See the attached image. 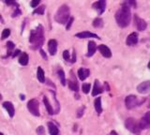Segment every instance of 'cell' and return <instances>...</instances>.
I'll list each match as a JSON object with an SVG mask.
<instances>
[{"mask_svg": "<svg viewBox=\"0 0 150 135\" xmlns=\"http://www.w3.org/2000/svg\"><path fill=\"white\" fill-rule=\"evenodd\" d=\"M94 106L96 109V112H97L99 115L102 113V107H101V98H97L94 101Z\"/></svg>", "mask_w": 150, "mask_h": 135, "instance_id": "23", "label": "cell"}, {"mask_svg": "<svg viewBox=\"0 0 150 135\" xmlns=\"http://www.w3.org/2000/svg\"><path fill=\"white\" fill-rule=\"evenodd\" d=\"M147 107L150 108V99H149V101H148V104H147Z\"/></svg>", "mask_w": 150, "mask_h": 135, "instance_id": "42", "label": "cell"}, {"mask_svg": "<svg viewBox=\"0 0 150 135\" xmlns=\"http://www.w3.org/2000/svg\"><path fill=\"white\" fill-rule=\"evenodd\" d=\"M15 47V45L12 41H9L7 42V49H8V56H9L10 55L12 54V50Z\"/></svg>", "mask_w": 150, "mask_h": 135, "instance_id": "27", "label": "cell"}, {"mask_svg": "<svg viewBox=\"0 0 150 135\" xmlns=\"http://www.w3.org/2000/svg\"><path fill=\"white\" fill-rule=\"evenodd\" d=\"M21 97H22V98H21V99H22L23 101H24V95H21Z\"/></svg>", "mask_w": 150, "mask_h": 135, "instance_id": "43", "label": "cell"}, {"mask_svg": "<svg viewBox=\"0 0 150 135\" xmlns=\"http://www.w3.org/2000/svg\"><path fill=\"white\" fill-rule=\"evenodd\" d=\"M43 103L45 105V108H46V110H47V112H48L49 115H53V113H55V111H53V109L52 107L51 103H50L49 99L46 97L43 98Z\"/></svg>", "mask_w": 150, "mask_h": 135, "instance_id": "22", "label": "cell"}, {"mask_svg": "<svg viewBox=\"0 0 150 135\" xmlns=\"http://www.w3.org/2000/svg\"><path fill=\"white\" fill-rule=\"evenodd\" d=\"M63 58H64V60H66V61H70V52L68 51V50L63 52Z\"/></svg>", "mask_w": 150, "mask_h": 135, "instance_id": "33", "label": "cell"}, {"mask_svg": "<svg viewBox=\"0 0 150 135\" xmlns=\"http://www.w3.org/2000/svg\"><path fill=\"white\" fill-rule=\"evenodd\" d=\"M90 74V70L88 69H84V68H81L78 70V77L81 81H84Z\"/></svg>", "mask_w": 150, "mask_h": 135, "instance_id": "17", "label": "cell"}, {"mask_svg": "<svg viewBox=\"0 0 150 135\" xmlns=\"http://www.w3.org/2000/svg\"><path fill=\"white\" fill-rule=\"evenodd\" d=\"M5 2L9 6H14L16 4V0H5Z\"/></svg>", "mask_w": 150, "mask_h": 135, "instance_id": "37", "label": "cell"}, {"mask_svg": "<svg viewBox=\"0 0 150 135\" xmlns=\"http://www.w3.org/2000/svg\"><path fill=\"white\" fill-rule=\"evenodd\" d=\"M20 53H21V51H20V50H16V51L14 52V54L12 55V57H15V56H16V55H19Z\"/></svg>", "mask_w": 150, "mask_h": 135, "instance_id": "40", "label": "cell"}, {"mask_svg": "<svg viewBox=\"0 0 150 135\" xmlns=\"http://www.w3.org/2000/svg\"><path fill=\"white\" fill-rule=\"evenodd\" d=\"M131 20V12L130 9L127 4L123 3L121 8L116 13V21L120 27H127L130 23Z\"/></svg>", "mask_w": 150, "mask_h": 135, "instance_id": "1", "label": "cell"}, {"mask_svg": "<svg viewBox=\"0 0 150 135\" xmlns=\"http://www.w3.org/2000/svg\"><path fill=\"white\" fill-rule=\"evenodd\" d=\"M75 61H76V53H75V51H73V53H72V58H71L70 62L71 63H75Z\"/></svg>", "mask_w": 150, "mask_h": 135, "instance_id": "39", "label": "cell"}, {"mask_svg": "<svg viewBox=\"0 0 150 135\" xmlns=\"http://www.w3.org/2000/svg\"><path fill=\"white\" fill-rule=\"evenodd\" d=\"M148 69H149V70H150V62H149V63H148Z\"/></svg>", "mask_w": 150, "mask_h": 135, "instance_id": "44", "label": "cell"}, {"mask_svg": "<svg viewBox=\"0 0 150 135\" xmlns=\"http://www.w3.org/2000/svg\"><path fill=\"white\" fill-rule=\"evenodd\" d=\"M103 91V87L101 86L98 80H95V83H94V87H93V91H92V96L95 97V96H98L99 94L102 93Z\"/></svg>", "mask_w": 150, "mask_h": 135, "instance_id": "16", "label": "cell"}, {"mask_svg": "<svg viewBox=\"0 0 150 135\" xmlns=\"http://www.w3.org/2000/svg\"><path fill=\"white\" fill-rule=\"evenodd\" d=\"M27 109L31 115L35 116H40V103L36 99H32L27 102Z\"/></svg>", "mask_w": 150, "mask_h": 135, "instance_id": "5", "label": "cell"}, {"mask_svg": "<svg viewBox=\"0 0 150 135\" xmlns=\"http://www.w3.org/2000/svg\"><path fill=\"white\" fill-rule=\"evenodd\" d=\"M110 135H118L115 130H113V131H111V133H110Z\"/></svg>", "mask_w": 150, "mask_h": 135, "instance_id": "41", "label": "cell"}, {"mask_svg": "<svg viewBox=\"0 0 150 135\" xmlns=\"http://www.w3.org/2000/svg\"><path fill=\"white\" fill-rule=\"evenodd\" d=\"M44 11H45V6H41L34 10L33 14H40V15H42V14L44 13Z\"/></svg>", "mask_w": 150, "mask_h": 135, "instance_id": "28", "label": "cell"}, {"mask_svg": "<svg viewBox=\"0 0 150 135\" xmlns=\"http://www.w3.org/2000/svg\"><path fill=\"white\" fill-rule=\"evenodd\" d=\"M96 50H97V44H96V42L93 41H90L88 42V52H87L86 55L88 57L94 55V54L96 53Z\"/></svg>", "mask_w": 150, "mask_h": 135, "instance_id": "18", "label": "cell"}, {"mask_svg": "<svg viewBox=\"0 0 150 135\" xmlns=\"http://www.w3.org/2000/svg\"><path fill=\"white\" fill-rule=\"evenodd\" d=\"M1 98H2V97H1V95H0V99H1Z\"/></svg>", "mask_w": 150, "mask_h": 135, "instance_id": "46", "label": "cell"}, {"mask_svg": "<svg viewBox=\"0 0 150 135\" xmlns=\"http://www.w3.org/2000/svg\"><path fill=\"white\" fill-rule=\"evenodd\" d=\"M73 18H72V17H71V18H70L69 19V21H68V24H67V26H66V28H67V30H69L70 29V26H71V24H72V23H73Z\"/></svg>", "mask_w": 150, "mask_h": 135, "instance_id": "36", "label": "cell"}, {"mask_svg": "<svg viewBox=\"0 0 150 135\" xmlns=\"http://www.w3.org/2000/svg\"><path fill=\"white\" fill-rule=\"evenodd\" d=\"M57 75L60 79V82H61V84L62 86H66V77H65V72H64V70H58L57 72Z\"/></svg>", "mask_w": 150, "mask_h": 135, "instance_id": "25", "label": "cell"}, {"mask_svg": "<svg viewBox=\"0 0 150 135\" xmlns=\"http://www.w3.org/2000/svg\"><path fill=\"white\" fill-rule=\"evenodd\" d=\"M3 107H4L7 112H8L9 115L10 117H13L14 116V113H15V109H14V106L11 102L9 101H5L4 103H3Z\"/></svg>", "mask_w": 150, "mask_h": 135, "instance_id": "15", "label": "cell"}, {"mask_svg": "<svg viewBox=\"0 0 150 135\" xmlns=\"http://www.w3.org/2000/svg\"><path fill=\"white\" fill-rule=\"evenodd\" d=\"M37 133H38V135H45V130H44V128L42 127V126L38 127Z\"/></svg>", "mask_w": 150, "mask_h": 135, "instance_id": "34", "label": "cell"}, {"mask_svg": "<svg viewBox=\"0 0 150 135\" xmlns=\"http://www.w3.org/2000/svg\"><path fill=\"white\" fill-rule=\"evenodd\" d=\"M29 41L31 43V49H41L44 42V28L41 24H39L36 29L31 31Z\"/></svg>", "mask_w": 150, "mask_h": 135, "instance_id": "2", "label": "cell"}, {"mask_svg": "<svg viewBox=\"0 0 150 135\" xmlns=\"http://www.w3.org/2000/svg\"><path fill=\"white\" fill-rule=\"evenodd\" d=\"M48 50L49 54L51 55H55L57 52V41L55 40H50L48 42Z\"/></svg>", "mask_w": 150, "mask_h": 135, "instance_id": "12", "label": "cell"}, {"mask_svg": "<svg viewBox=\"0 0 150 135\" xmlns=\"http://www.w3.org/2000/svg\"><path fill=\"white\" fill-rule=\"evenodd\" d=\"M137 91L140 94H146L150 92V81H145L144 83H141L137 86Z\"/></svg>", "mask_w": 150, "mask_h": 135, "instance_id": "9", "label": "cell"}, {"mask_svg": "<svg viewBox=\"0 0 150 135\" xmlns=\"http://www.w3.org/2000/svg\"><path fill=\"white\" fill-rule=\"evenodd\" d=\"M0 135H4V134H3L2 132H0Z\"/></svg>", "mask_w": 150, "mask_h": 135, "instance_id": "45", "label": "cell"}, {"mask_svg": "<svg viewBox=\"0 0 150 135\" xmlns=\"http://www.w3.org/2000/svg\"><path fill=\"white\" fill-rule=\"evenodd\" d=\"M41 0H32L31 3H30V6L32 7V8H36L39 4H40Z\"/></svg>", "mask_w": 150, "mask_h": 135, "instance_id": "35", "label": "cell"}, {"mask_svg": "<svg viewBox=\"0 0 150 135\" xmlns=\"http://www.w3.org/2000/svg\"><path fill=\"white\" fill-rule=\"evenodd\" d=\"M40 54H41V55L42 56V57H43L45 60L46 59H47V55H46V54H45V52L43 51V50H42V49H41L40 50Z\"/></svg>", "mask_w": 150, "mask_h": 135, "instance_id": "38", "label": "cell"}, {"mask_svg": "<svg viewBox=\"0 0 150 135\" xmlns=\"http://www.w3.org/2000/svg\"><path fill=\"white\" fill-rule=\"evenodd\" d=\"M125 127H126L127 130H128L130 132H132L134 134L139 135L141 132V129H140V127H139V123L134 118H131V117L128 118L126 121H125Z\"/></svg>", "mask_w": 150, "mask_h": 135, "instance_id": "4", "label": "cell"}, {"mask_svg": "<svg viewBox=\"0 0 150 135\" xmlns=\"http://www.w3.org/2000/svg\"><path fill=\"white\" fill-rule=\"evenodd\" d=\"M126 43L128 46H134L138 43V34L136 32L130 34L126 40Z\"/></svg>", "mask_w": 150, "mask_h": 135, "instance_id": "10", "label": "cell"}, {"mask_svg": "<svg viewBox=\"0 0 150 135\" xmlns=\"http://www.w3.org/2000/svg\"><path fill=\"white\" fill-rule=\"evenodd\" d=\"M18 61H19V63L22 66H26L28 64V61H29V56H28V55L26 54V53H23V54L20 55L19 60H18Z\"/></svg>", "mask_w": 150, "mask_h": 135, "instance_id": "20", "label": "cell"}, {"mask_svg": "<svg viewBox=\"0 0 150 135\" xmlns=\"http://www.w3.org/2000/svg\"><path fill=\"white\" fill-rule=\"evenodd\" d=\"M90 88H91L90 84H84L83 86H82V90H83L84 94H88L89 91H90Z\"/></svg>", "mask_w": 150, "mask_h": 135, "instance_id": "30", "label": "cell"}, {"mask_svg": "<svg viewBox=\"0 0 150 135\" xmlns=\"http://www.w3.org/2000/svg\"><path fill=\"white\" fill-rule=\"evenodd\" d=\"M92 7L93 9L97 10L99 14H102L105 11V9H106V0H99V1L95 2L94 4L92 5Z\"/></svg>", "mask_w": 150, "mask_h": 135, "instance_id": "8", "label": "cell"}, {"mask_svg": "<svg viewBox=\"0 0 150 135\" xmlns=\"http://www.w3.org/2000/svg\"><path fill=\"white\" fill-rule=\"evenodd\" d=\"M37 76H38V80H39V82H40V83H41V84L45 83V73H44V70H42L41 67H39L38 68Z\"/></svg>", "mask_w": 150, "mask_h": 135, "instance_id": "21", "label": "cell"}, {"mask_svg": "<svg viewBox=\"0 0 150 135\" xmlns=\"http://www.w3.org/2000/svg\"><path fill=\"white\" fill-rule=\"evenodd\" d=\"M75 37L79 38H98L99 40V38L97 34H94V33H91V32H88V31H84V32H80V33H77L75 35Z\"/></svg>", "mask_w": 150, "mask_h": 135, "instance_id": "13", "label": "cell"}, {"mask_svg": "<svg viewBox=\"0 0 150 135\" xmlns=\"http://www.w3.org/2000/svg\"><path fill=\"white\" fill-rule=\"evenodd\" d=\"M84 109H85L84 106H82V107H80L79 109L77 110V117H78V118H80V117H82L84 115Z\"/></svg>", "mask_w": 150, "mask_h": 135, "instance_id": "32", "label": "cell"}, {"mask_svg": "<svg viewBox=\"0 0 150 135\" xmlns=\"http://www.w3.org/2000/svg\"><path fill=\"white\" fill-rule=\"evenodd\" d=\"M70 8L67 5H62L60 8L57 9L55 15V20L60 24H66L70 19Z\"/></svg>", "mask_w": 150, "mask_h": 135, "instance_id": "3", "label": "cell"}, {"mask_svg": "<svg viewBox=\"0 0 150 135\" xmlns=\"http://www.w3.org/2000/svg\"><path fill=\"white\" fill-rule=\"evenodd\" d=\"M134 22L136 24V27L139 31H144L146 29V26H147V24H146L145 21L143 20L141 18H139L137 15L134 16Z\"/></svg>", "mask_w": 150, "mask_h": 135, "instance_id": "11", "label": "cell"}, {"mask_svg": "<svg viewBox=\"0 0 150 135\" xmlns=\"http://www.w3.org/2000/svg\"><path fill=\"white\" fill-rule=\"evenodd\" d=\"M124 3L127 4L128 7H133V8H136L137 6L136 0H124Z\"/></svg>", "mask_w": 150, "mask_h": 135, "instance_id": "29", "label": "cell"}, {"mask_svg": "<svg viewBox=\"0 0 150 135\" xmlns=\"http://www.w3.org/2000/svg\"><path fill=\"white\" fill-rule=\"evenodd\" d=\"M139 127L141 130H146L150 128V112H146L145 115L142 117L139 122Z\"/></svg>", "mask_w": 150, "mask_h": 135, "instance_id": "7", "label": "cell"}, {"mask_svg": "<svg viewBox=\"0 0 150 135\" xmlns=\"http://www.w3.org/2000/svg\"><path fill=\"white\" fill-rule=\"evenodd\" d=\"M47 126H48V130H49L50 135H58L59 134L58 128L56 127L53 122H48Z\"/></svg>", "mask_w": 150, "mask_h": 135, "instance_id": "19", "label": "cell"}, {"mask_svg": "<svg viewBox=\"0 0 150 135\" xmlns=\"http://www.w3.org/2000/svg\"><path fill=\"white\" fill-rule=\"evenodd\" d=\"M144 101H139L138 97L134 95H130L128 96L125 99V104H126L127 109H132L136 106H139Z\"/></svg>", "mask_w": 150, "mask_h": 135, "instance_id": "6", "label": "cell"}, {"mask_svg": "<svg viewBox=\"0 0 150 135\" xmlns=\"http://www.w3.org/2000/svg\"><path fill=\"white\" fill-rule=\"evenodd\" d=\"M10 35V30L9 29V28H6V29L3 30L2 32V36H1V38L2 40H5V38H9Z\"/></svg>", "mask_w": 150, "mask_h": 135, "instance_id": "31", "label": "cell"}, {"mask_svg": "<svg viewBox=\"0 0 150 135\" xmlns=\"http://www.w3.org/2000/svg\"><path fill=\"white\" fill-rule=\"evenodd\" d=\"M99 51L106 58H110L111 56H112V52H111V50L109 49V47H107L104 44H101L99 46Z\"/></svg>", "mask_w": 150, "mask_h": 135, "instance_id": "14", "label": "cell"}, {"mask_svg": "<svg viewBox=\"0 0 150 135\" xmlns=\"http://www.w3.org/2000/svg\"><path fill=\"white\" fill-rule=\"evenodd\" d=\"M68 84H69V87L70 90H72L74 92H78L79 91V86H78L76 80H73V81H68Z\"/></svg>", "mask_w": 150, "mask_h": 135, "instance_id": "24", "label": "cell"}, {"mask_svg": "<svg viewBox=\"0 0 150 135\" xmlns=\"http://www.w3.org/2000/svg\"><path fill=\"white\" fill-rule=\"evenodd\" d=\"M93 26L96 28H101L103 26V20L101 18H96L93 21Z\"/></svg>", "mask_w": 150, "mask_h": 135, "instance_id": "26", "label": "cell"}]
</instances>
